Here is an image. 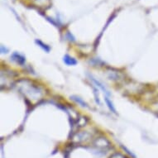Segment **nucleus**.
<instances>
[{"instance_id": "39448f33", "label": "nucleus", "mask_w": 158, "mask_h": 158, "mask_svg": "<svg viewBox=\"0 0 158 158\" xmlns=\"http://www.w3.org/2000/svg\"><path fill=\"white\" fill-rule=\"evenodd\" d=\"M35 43H36L39 47H41L44 52H50V51H51V48H50L49 46L47 44H45L44 42H42L41 40H37V39H36V41H35Z\"/></svg>"}, {"instance_id": "423d86ee", "label": "nucleus", "mask_w": 158, "mask_h": 158, "mask_svg": "<svg viewBox=\"0 0 158 158\" xmlns=\"http://www.w3.org/2000/svg\"><path fill=\"white\" fill-rule=\"evenodd\" d=\"M70 98L72 99V100H74V101H75L77 104H81V106L83 107H88V105H87V104H86L85 102L84 101L83 99L81 98H80V97H78V96L76 95H72L70 96Z\"/></svg>"}, {"instance_id": "1a4fd4ad", "label": "nucleus", "mask_w": 158, "mask_h": 158, "mask_svg": "<svg viewBox=\"0 0 158 158\" xmlns=\"http://www.w3.org/2000/svg\"><path fill=\"white\" fill-rule=\"evenodd\" d=\"M94 97H95V101L97 104H100V100H99V97L98 94V90L95 88L94 89Z\"/></svg>"}, {"instance_id": "f03ea898", "label": "nucleus", "mask_w": 158, "mask_h": 158, "mask_svg": "<svg viewBox=\"0 0 158 158\" xmlns=\"http://www.w3.org/2000/svg\"><path fill=\"white\" fill-rule=\"evenodd\" d=\"M94 146L98 149H100V150H107L109 149V147H110V144L108 141L104 138V137H99V138H97L94 142Z\"/></svg>"}, {"instance_id": "6e6552de", "label": "nucleus", "mask_w": 158, "mask_h": 158, "mask_svg": "<svg viewBox=\"0 0 158 158\" xmlns=\"http://www.w3.org/2000/svg\"><path fill=\"white\" fill-rule=\"evenodd\" d=\"M92 81H93V82L94 84H95V85H97V86H98V87H99V88L101 89L102 90L104 91V93H105V94H109V93H108V91L106 90V89H105V87H104V86L103 85H102L101 83H100V82H98V81H96L95 79H94V78H92Z\"/></svg>"}, {"instance_id": "0eeeda50", "label": "nucleus", "mask_w": 158, "mask_h": 158, "mask_svg": "<svg viewBox=\"0 0 158 158\" xmlns=\"http://www.w3.org/2000/svg\"><path fill=\"white\" fill-rule=\"evenodd\" d=\"M105 102H106L107 106H108V108L109 109V110H110L111 112H113L114 114H117L116 109H115V107L114 106V104L112 103L111 100H110L108 97H105Z\"/></svg>"}, {"instance_id": "20e7f679", "label": "nucleus", "mask_w": 158, "mask_h": 158, "mask_svg": "<svg viewBox=\"0 0 158 158\" xmlns=\"http://www.w3.org/2000/svg\"><path fill=\"white\" fill-rule=\"evenodd\" d=\"M63 61L67 65H75L77 64V60L69 55H65V56L63 57Z\"/></svg>"}, {"instance_id": "f257e3e1", "label": "nucleus", "mask_w": 158, "mask_h": 158, "mask_svg": "<svg viewBox=\"0 0 158 158\" xmlns=\"http://www.w3.org/2000/svg\"><path fill=\"white\" fill-rule=\"evenodd\" d=\"M19 89L24 95L32 99H40L42 96V89L29 81H21L19 82Z\"/></svg>"}, {"instance_id": "7ed1b4c3", "label": "nucleus", "mask_w": 158, "mask_h": 158, "mask_svg": "<svg viewBox=\"0 0 158 158\" xmlns=\"http://www.w3.org/2000/svg\"><path fill=\"white\" fill-rule=\"evenodd\" d=\"M11 59L13 61H15L16 63H18L19 65H23L26 62V58L23 55L20 54L18 52H13L12 56H11Z\"/></svg>"}, {"instance_id": "9b49d317", "label": "nucleus", "mask_w": 158, "mask_h": 158, "mask_svg": "<svg viewBox=\"0 0 158 158\" xmlns=\"http://www.w3.org/2000/svg\"><path fill=\"white\" fill-rule=\"evenodd\" d=\"M8 49H7V48L3 47V46H1V53L4 54V53H8Z\"/></svg>"}, {"instance_id": "9d476101", "label": "nucleus", "mask_w": 158, "mask_h": 158, "mask_svg": "<svg viewBox=\"0 0 158 158\" xmlns=\"http://www.w3.org/2000/svg\"><path fill=\"white\" fill-rule=\"evenodd\" d=\"M109 158H126V156L120 154V153H115L114 155H112Z\"/></svg>"}]
</instances>
